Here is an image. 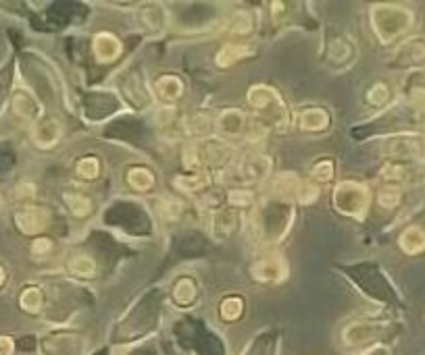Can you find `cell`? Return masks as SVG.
Instances as JSON below:
<instances>
[{
    "mask_svg": "<svg viewBox=\"0 0 425 355\" xmlns=\"http://www.w3.org/2000/svg\"><path fill=\"white\" fill-rule=\"evenodd\" d=\"M92 52H94V59L100 65H109V63H113L121 56L123 46H121V42H119L117 36L109 34V32H100L92 40Z\"/></svg>",
    "mask_w": 425,
    "mask_h": 355,
    "instance_id": "7c38bea8",
    "label": "cell"
},
{
    "mask_svg": "<svg viewBox=\"0 0 425 355\" xmlns=\"http://www.w3.org/2000/svg\"><path fill=\"white\" fill-rule=\"evenodd\" d=\"M244 312V301L240 297H226L219 306V314L226 322H233L242 316Z\"/></svg>",
    "mask_w": 425,
    "mask_h": 355,
    "instance_id": "f1b7e54d",
    "label": "cell"
},
{
    "mask_svg": "<svg viewBox=\"0 0 425 355\" xmlns=\"http://www.w3.org/2000/svg\"><path fill=\"white\" fill-rule=\"evenodd\" d=\"M394 67L398 69L425 67V36H413L404 40L394 52Z\"/></svg>",
    "mask_w": 425,
    "mask_h": 355,
    "instance_id": "52a82bcc",
    "label": "cell"
},
{
    "mask_svg": "<svg viewBox=\"0 0 425 355\" xmlns=\"http://www.w3.org/2000/svg\"><path fill=\"white\" fill-rule=\"evenodd\" d=\"M415 23L413 11L398 4H378L371 8V28L380 42L390 44L396 37L404 36Z\"/></svg>",
    "mask_w": 425,
    "mask_h": 355,
    "instance_id": "3957f363",
    "label": "cell"
},
{
    "mask_svg": "<svg viewBox=\"0 0 425 355\" xmlns=\"http://www.w3.org/2000/svg\"><path fill=\"white\" fill-rule=\"evenodd\" d=\"M19 306L28 314H38L44 306V295L38 287H25L19 295Z\"/></svg>",
    "mask_w": 425,
    "mask_h": 355,
    "instance_id": "603a6c76",
    "label": "cell"
},
{
    "mask_svg": "<svg viewBox=\"0 0 425 355\" xmlns=\"http://www.w3.org/2000/svg\"><path fill=\"white\" fill-rule=\"evenodd\" d=\"M63 138V125L52 116H42L32 125V142L42 150H50Z\"/></svg>",
    "mask_w": 425,
    "mask_h": 355,
    "instance_id": "30bf717a",
    "label": "cell"
},
{
    "mask_svg": "<svg viewBox=\"0 0 425 355\" xmlns=\"http://www.w3.org/2000/svg\"><path fill=\"white\" fill-rule=\"evenodd\" d=\"M228 204H230V208H235V210L246 208V206L252 204V193L246 191V189H233L228 195Z\"/></svg>",
    "mask_w": 425,
    "mask_h": 355,
    "instance_id": "d6a6232c",
    "label": "cell"
},
{
    "mask_svg": "<svg viewBox=\"0 0 425 355\" xmlns=\"http://www.w3.org/2000/svg\"><path fill=\"white\" fill-rule=\"evenodd\" d=\"M6 283V272H4V268L0 266V287Z\"/></svg>",
    "mask_w": 425,
    "mask_h": 355,
    "instance_id": "d590c367",
    "label": "cell"
},
{
    "mask_svg": "<svg viewBox=\"0 0 425 355\" xmlns=\"http://www.w3.org/2000/svg\"><path fill=\"white\" fill-rule=\"evenodd\" d=\"M155 92L163 102H175L184 96V81L175 75H163L155 81Z\"/></svg>",
    "mask_w": 425,
    "mask_h": 355,
    "instance_id": "e0dca14e",
    "label": "cell"
},
{
    "mask_svg": "<svg viewBox=\"0 0 425 355\" xmlns=\"http://www.w3.org/2000/svg\"><path fill=\"white\" fill-rule=\"evenodd\" d=\"M425 154V140L415 133H398L384 143V156L390 162H417Z\"/></svg>",
    "mask_w": 425,
    "mask_h": 355,
    "instance_id": "5b68a950",
    "label": "cell"
},
{
    "mask_svg": "<svg viewBox=\"0 0 425 355\" xmlns=\"http://www.w3.org/2000/svg\"><path fill=\"white\" fill-rule=\"evenodd\" d=\"M248 107L257 110V121L263 123L267 129H288L290 114L284 104L281 96L269 85H252L248 92Z\"/></svg>",
    "mask_w": 425,
    "mask_h": 355,
    "instance_id": "7a4b0ae2",
    "label": "cell"
},
{
    "mask_svg": "<svg viewBox=\"0 0 425 355\" xmlns=\"http://www.w3.org/2000/svg\"><path fill=\"white\" fill-rule=\"evenodd\" d=\"M250 116L248 112L240 110V108H228V110H221L217 114V119L213 121V127L217 129V133L226 140H238V138H244L248 136L250 131Z\"/></svg>",
    "mask_w": 425,
    "mask_h": 355,
    "instance_id": "8992f818",
    "label": "cell"
},
{
    "mask_svg": "<svg viewBox=\"0 0 425 355\" xmlns=\"http://www.w3.org/2000/svg\"><path fill=\"white\" fill-rule=\"evenodd\" d=\"M125 181H127V185H129L134 191H140V193L151 191V189L155 187V175H153V171L146 169V167H132V169H127Z\"/></svg>",
    "mask_w": 425,
    "mask_h": 355,
    "instance_id": "44dd1931",
    "label": "cell"
},
{
    "mask_svg": "<svg viewBox=\"0 0 425 355\" xmlns=\"http://www.w3.org/2000/svg\"><path fill=\"white\" fill-rule=\"evenodd\" d=\"M76 175L81 181H96L100 175V160L96 156H83L76 164Z\"/></svg>",
    "mask_w": 425,
    "mask_h": 355,
    "instance_id": "484cf974",
    "label": "cell"
},
{
    "mask_svg": "<svg viewBox=\"0 0 425 355\" xmlns=\"http://www.w3.org/2000/svg\"><path fill=\"white\" fill-rule=\"evenodd\" d=\"M232 148L228 142H221L217 138H204V140H196L192 145H188L184 150V160H186V169L192 173L200 171H217L223 169L232 162Z\"/></svg>",
    "mask_w": 425,
    "mask_h": 355,
    "instance_id": "6da1fadb",
    "label": "cell"
},
{
    "mask_svg": "<svg viewBox=\"0 0 425 355\" xmlns=\"http://www.w3.org/2000/svg\"><path fill=\"white\" fill-rule=\"evenodd\" d=\"M400 189L398 187H384L382 191H380V206L382 208H388V210H392V208H396L398 204H400Z\"/></svg>",
    "mask_w": 425,
    "mask_h": 355,
    "instance_id": "1f68e13d",
    "label": "cell"
},
{
    "mask_svg": "<svg viewBox=\"0 0 425 355\" xmlns=\"http://www.w3.org/2000/svg\"><path fill=\"white\" fill-rule=\"evenodd\" d=\"M398 246L409 255L421 253L425 249V231L421 227H409V229H404L400 233V237H398Z\"/></svg>",
    "mask_w": 425,
    "mask_h": 355,
    "instance_id": "ffe728a7",
    "label": "cell"
},
{
    "mask_svg": "<svg viewBox=\"0 0 425 355\" xmlns=\"http://www.w3.org/2000/svg\"><path fill=\"white\" fill-rule=\"evenodd\" d=\"M11 110L17 119L25 121V123H38L42 119V107L40 102L28 92V90H15L13 98H11Z\"/></svg>",
    "mask_w": 425,
    "mask_h": 355,
    "instance_id": "8fae6325",
    "label": "cell"
},
{
    "mask_svg": "<svg viewBox=\"0 0 425 355\" xmlns=\"http://www.w3.org/2000/svg\"><path fill=\"white\" fill-rule=\"evenodd\" d=\"M65 202H67V208L71 210L74 216L78 218H86L92 214V208H94V202L86 195V193H67L65 195Z\"/></svg>",
    "mask_w": 425,
    "mask_h": 355,
    "instance_id": "d4e9b609",
    "label": "cell"
},
{
    "mask_svg": "<svg viewBox=\"0 0 425 355\" xmlns=\"http://www.w3.org/2000/svg\"><path fill=\"white\" fill-rule=\"evenodd\" d=\"M50 222V212L40 206H25L15 214V224L23 235H40Z\"/></svg>",
    "mask_w": 425,
    "mask_h": 355,
    "instance_id": "9c48e42d",
    "label": "cell"
},
{
    "mask_svg": "<svg viewBox=\"0 0 425 355\" xmlns=\"http://www.w3.org/2000/svg\"><path fill=\"white\" fill-rule=\"evenodd\" d=\"M392 94L386 83H375L369 92H367V102L375 108H384L390 102Z\"/></svg>",
    "mask_w": 425,
    "mask_h": 355,
    "instance_id": "f546056e",
    "label": "cell"
},
{
    "mask_svg": "<svg viewBox=\"0 0 425 355\" xmlns=\"http://www.w3.org/2000/svg\"><path fill=\"white\" fill-rule=\"evenodd\" d=\"M67 268H69L71 275H76L79 279H92L96 275V262L86 253L71 255L69 262H67Z\"/></svg>",
    "mask_w": 425,
    "mask_h": 355,
    "instance_id": "7402d4cb",
    "label": "cell"
},
{
    "mask_svg": "<svg viewBox=\"0 0 425 355\" xmlns=\"http://www.w3.org/2000/svg\"><path fill=\"white\" fill-rule=\"evenodd\" d=\"M382 179L390 187H398L415 179V162H386V167L380 171Z\"/></svg>",
    "mask_w": 425,
    "mask_h": 355,
    "instance_id": "2e32d148",
    "label": "cell"
},
{
    "mask_svg": "<svg viewBox=\"0 0 425 355\" xmlns=\"http://www.w3.org/2000/svg\"><path fill=\"white\" fill-rule=\"evenodd\" d=\"M173 299L180 303V306H190L194 299H196V284L192 279H182L180 283L175 284L173 289Z\"/></svg>",
    "mask_w": 425,
    "mask_h": 355,
    "instance_id": "83f0119b",
    "label": "cell"
},
{
    "mask_svg": "<svg viewBox=\"0 0 425 355\" xmlns=\"http://www.w3.org/2000/svg\"><path fill=\"white\" fill-rule=\"evenodd\" d=\"M382 332H384V324L371 322V320H359L344 328L342 341L348 347H363V345H369L375 339H380Z\"/></svg>",
    "mask_w": 425,
    "mask_h": 355,
    "instance_id": "ba28073f",
    "label": "cell"
},
{
    "mask_svg": "<svg viewBox=\"0 0 425 355\" xmlns=\"http://www.w3.org/2000/svg\"><path fill=\"white\" fill-rule=\"evenodd\" d=\"M250 272H252L255 281H259V283H279L286 279L288 268L281 258H263V260L255 262Z\"/></svg>",
    "mask_w": 425,
    "mask_h": 355,
    "instance_id": "5bb4252c",
    "label": "cell"
},
{
    "mask_svg": "<svg viewBox=\"0 0 425 355\" xmlns=\"http://www.w3.org/2000/svg\"><path fill=\"white\" fill-rule=\"evenodd\" d=\"M369 202H371L369 187L356 181H344L334 191L336 210L347 216H354V218L365 216V212L369 210Z\"/></svg>",
    "mask_w": 425,
    "mask_h": 355,
    "instance_id": "277c9868",
    "label": "cell"
},
{
    "mask_svg": "<svg viewBox=\"0 0 425 355\" xmlns=\"http://www.w3.org/2000/svg\"><path fill=\"white\" fill-rule=\"evenodd\" d=\"M213 231L217 235H233L235 229L240 227V212L235 208H221V210H215L213 214Z\"/></svg>",
    "mask_w": 425,
    "mask_h": 355,
    "instance_id": "d6986e66",
    "label": "cell"
},
{
    "mask_svg": "<svg viewBox=\"0 0 425 355\" xmlns=\"http://www.w3.org/2000/svg\"><path fill=\"white\" fill-rule=\"evenodd\" d=\"M252 28H255L252 15H250V13H244V11H240V13H235V15H233L232 23H230V34H232L233 37L248 36V34L252 32Z\"/></svg>",
    "mask_w": 425,
    "mask_h": 355,
    "instance_id": "4316f807",
    "label": "cell"
},
{
    "mask_svg": "<svg viewBox=\"0 0 425 355\" xmlns=\"http://www.w3.org/2000/svg\"><path fill=\"white\" fill-rule=\"evenodd\" d=\"M334 179V162L332 160H319L313 169H310V181L317 183H327Z\"/></svg>",
    "mask_w": 425,
    "mask_h": 355,
    "instance_id": "4dcf8cb0",
    "label": "cell"
},
{
    "mask_svg": "<svg viewBox=\"0 0 425 355\" xmlns=\"http://www.w3.org/2000/svg\"><path fill=\"white\" fill-rule=\"evenodd\" d=\"M15 351V343L8 337H0V355H13Z\"/></svg>",
    "mask_w": 425,
    "mask_h": 355,
    "instance_id": "e575fe53",
    "label": "cell"
},
{
    "mask_svg": "<svg viewBox=\"0 0 425 355\" xmlns=\"http://www.w3.org/2000/svg\"><path fill=\"white\" fill-rule=\"evenodd\" d=\"M330 123H332V119L325 108H305L298 114V127H301V131H307V133L325 131L330 127Z\"/></svg>",
    "mask_w": 425,
    "mask_h": 355,
    "instance_id": "9a60e30c",
    "label": "cell"
},
{
    "mask_svg": "<svg viewBox=\"0 0 425 355\" xmlns=\"http://www.w3.org/2000/svg\"><path fill=\"white\" fill-rule=\"evenodd\" d=\"M52 249H54V243H52L48 237H38V239L32 243V253H34L36 258H44V255L52 253Z\"/></svg>",
    "mask_w": 425,
    "mask_h": 355,
    "instance_id": "836d02e7",
    "label": "cell"
},
{
    "mask_svg": "<svg viewBox=\"0 0 425 355\" xmlns=\"http://www.w3.org/2000/svg\"><path fill=\"white\" fill-rule=\"evenodd\" d=\"M252 54V46L248 44H238V42H228L221 46V50L217 52L215 61L219 67H232L235 63H240L242 59Z\"/></svg>",
    "mask_w": 425,
    "mask_h": 355,
    "instance_id": "ac0fdd59",
    "label": "cell"
},
{
    "mask_svg": "<svg viewBox=\"0 0 425 355\" xmlns=\"http://www.w3.org/2000/svg\"><path fill=\"white\" fill-rule=\"evenodd\" d=\"M269 173H271V158L269 156H263V154H252V156L244 158V160L238 164V175H240V181L257 183V181H263V179L269 177Z\"/></svg>",
    "mask_w": 425,
    "mask_h": 355,
    "instance_id": "4fadbf2b",
    "label": "cell"
},
{
    "mask_svg": "<svg viewBox=\"0 0 425 355\" xmlns=\"http://www.w3.org/2000/svg\"><path fill=\"white\" fill-rule=\"evenodd\" d=\"M209 183H211V181H209V177H206L204 173H192V175H188V177H177L175 187H177L182 193L192 195V193H198V191L206 189Z\"/></svg>",
    "mask_w": 425,
    "mask_h": 355,
    "instance_id": "cb8c5ba5",
    "label": "cell"
}]
</instances>
